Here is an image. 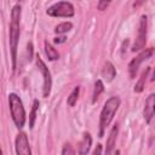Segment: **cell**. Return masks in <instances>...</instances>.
I'll use <instances>...</instances> for the list:
<instances>
[{"mask_svg":"<svg viewBox=\"0 0 155 155\" xmlns=\"http://www.w3.org/2000/svg\"><path fill=\"white\" fill-rule=\"evenodd\" d=\"M21 6L15 5L11 10V19H10V31H8V44L10 52L12 59V70L17 67V47L19 39V22H21Z\"/></svg>","mask_w":155,"mask_h":155,"instance_id":"cell-1","label":"cell"},{"mask_svg":"<svg viewBox=\"0 0 155 155\" xmlns=\"http://www.w3.org/2000/svg\"><path fill=\"white\" fill-rule=\"evenodd\" d=\"M121 104V99L117 96H113L110 97L103 105V109L101 111V116H99V137L102 138L104 136V132L107 130V127L110 125L115 113L117 111L119 107Z\"/></svg>","mask_w":155,"mask_h":155,"instance_id":"cell-2","label":"cell"},{"mask_svg":"<svg viewBox=\"0 0 155 155\" xmlns=\"http://www.w3.org/2000/svg\"><path fill=\"white\" fill-rule=\"evenodd\" d=\"M8 105H10L11 116H12V120H13L16 127L22 128L25 124V110H24L22 99L16 93H10L8 94Z\"/></svg>","mask_w":155,"mask_h":155,"instance_id":"cell-3","label":"cell"},{"mask_svg":"<svg viewBox=\"0 0 155 155\" xmlns=\"http://www.w3.org/2000/svg\"><path fill=\"white\" fill-rule=\"evenodd\" d=\"M46 13L51 17H65V18H70L74 16L75 10L71 2L69 1H59L56 2L53 5H51Z\"/></svg>","mask_w":155,"mask_h":155,"instance_id":"cell-4","label":"cell"},{"mask_svg":"<svg viewBox=\"0 0 155 155\" xmlns=\"http://www.w3.org/2000/svg\"><path fill=\"white\" fill-rule=\"evenodd\" d=\"M147 33H148V18L147 16H142L139 21V28H138V34L134 40V44L132 46V51H140L144 48L147 44Z\"/></svg>","mask_w":155,"mask_h":155,"instance_id":"cell-5","label":"cell"},{"mask_svg":"<svg viewBox=\"0 0 155 155\" xmlns=\"http://www.w3.org/2000/svg\"><path fill=\"white\" fill-rule=\"evenodd\" d=\"M153 53H154V48H153V47L145 48V50H143L138 56H136V57L128 63V74H130V78H131V79L136 78V74H137V71H138V69H139V65H140L144 61L149 59V58L153 56Z\"/></svg>","mask_w":155,"mask_h":155,"instance_id":"cell-6","label":"cell"},{"mask_svg":"<svg viewBox=\"0 0 155 155\" xmlns=\"http://www.w3.org/2000/svg\"><path fill=\"white\" fill-rule=\"evenodd\" d=\"M36 67L39 69V71L41 73L42 78H44V85H42V94L44 97H48L50 92H51V87H52V78H51V73L48 70V68L46 67L45 62L38 56L36 57Z\"/></svg>","mask_w":155,"mask_h":155,"instance_id":"cell-7","label":"cell"},{"mask_svg":"<svg viewBox=\"0 0 155 155\" xmlns=\"http://www.w3.org/2000/svg\"><path fill=\"white\" fill-rule=\"evenodd\" d=\"M15 148H16V153L18 155H30L31 154L28 137L24 132H19L17 134L16 142H15Z\"/></svg>","mask_w":155,"mask_h":155,"instance_id":"cell-8","label":"cell"},{"mask_svg":"<svg viewBox=\"0 0 155 155\" xmlns=\"http://www.w3.org/2000/svg\"><path fill=\"white\" fill-rule=\"evenodd\" d=\"M154 107H155V94L151 93V94H149V97L145 101L144 111H143V115H144L147 124H150L151 119L154 117Z\"/></svg>","mask_w":155,"mask_h":155,"instance_id":"cell-9","label":"cell"},{"mask_svg":"<svg viewBox=\"0 0 155 155\" xmlns=\"http://www.w3.org/2000/svg\"><path fill=\"white\" fill-rule=\"evenodd\" d=\"M117 132H119V125L115 124L111 127V130L109 132V136H108V139H107V144H105V153L107 154H111L113 153V149H114L115 143H116Z\"/></svg>","mask_w":155,"mask_h":155,"instance_id":"cell-10","label":"cell"},{"mask_svg":"<svg viewBox=\"0 0 155 155\" xmlns=\"http://www.w3.org/2000/svg\"><path fill=\"white\" fill-rule=\"evenodd\" d=\"M116 76V69L115 67L113 65L111 62H107L102 69V78L107 81V82H110L114 80V78Z\"/></svg>","mask_w":155,"mask_h":155,"instance_id":"cell-11","label":"cell"},{"mask_svg":"<svg viewBox=\"0 0 155 155\" xmlns=\"http://www.w3.org/2000/svg\"><path fill=\"white\" fill-rule=\"evenodd\" d=\"M91 143H92V138L90 136V133H84L82 136V139L79 144V150L78 153L79 154H87L90 148H91Z\"/></svg>","mask_w":155,"mask_h":155,"instance_id":"cell-12","label":"cell"},{"mask_svg":"<svg viewBox=\"0 0 155 155\" xmlns=\"http://www.w3.org/2000/svg\"><path fill=\"white\" fill-rule=\"evenodd\" d=\"M149 71H150V68L148 67V68L142 73V75H140V78H139L138 82H137L136 86H134V92L139 93V92H142V91L144 90V87H145V80H147V76H148Z\"/></svg>","mask_w":155,"mask_h":155,"instance_id":"cell-13","label":"cell"},{"mask_svg":"<svg viewBox=\"0 0 155 155\" xmlns=\"http://www.w3.org/2000/svg\"><path fill=\"white\" fill-rule=\"evenodd\" d=\"M45 53H46V56H47V58H48L50 61H56V59H58V57H59L58 51H57L51 44H48L47 41L45 42Z\"/></svg>","mask_w":155,"mask_h":155,"instance_id":"cell-14","label":"cell"},{"mask_svg":"<svg viewBox=\"0 0 155 155\" xmlns=\"http://www.w3.org/2000/svg\"><path fill=\"white\" fill-rule=\"evenodd\" d=\"M104 91V85L102 82V80H97L94 82V88H93V98H92V103H96V101L98 99V97L101 96V93Z\"/></svg>","mask_w":155,"mask_h":155,"instance_id":"cell-15","label":"cell"},{"mask_svg":"<svg viewBox=\"0 0 155 155\" xmlns=\"http://www.w3.org/2000/svg\"><path fill=\"white\" fill-rule=\"evenodd\" d=\"M79 93H80V88H79V86L74 87V90L71 91V93L69 94V97H68V99H67V103H68L69 107H74V105L76 104L78 98H79Z\"/></svg>","mask_w":155,"mask_h":155,"instance_id":"cell-16","label":"cell"},{"mask_svg":"<svg viewBox=\"0 0 155 155\" xmlns=\"http://www.w3.org/2000/svg\"><path fill=\"white\" fill-rule=\"evenodd\" d=\"M71 28H73V24H71L70 22H63V23H59V24L54 28V33H56V34H65V33H68Z\"/></svg>","mask_w":155,"mask_h":155,"instance_id":"cell-17","label":"cell"},{"mask_svg":"<svg viewBox=\"0 0 155 155\" xmlns=\"http://www.w3.org/2000/svg\"><path fill=\"white\" fill-rule=\"evenodd\" d=\"M39 109V101L35 99L34 103H33V108H31V111L29 114V127L33 128L34 127V122H35V119H36V111Z\"/></svg>","mask_w":155,"mask_h":155,"instance_id":"cell-18","label":"cell"},{"mask_svg":"<svg viewBox=\"0 0 155 155\" xmlns=\"http://www.w3.org/2000/svg\"><path fill=\"white\" fill-rule=\"evenodd\" d=\"M110 1H111V0H98V5H97L98 10H99V11H104V10L109 6Z\"/></svg>","mask_w":155,"mask_h":155,"instance_id":"cell-19","label":"cell"},{"mask_svg":"<svg viewBox=\"0 0 155 155\" xmlns=\"http://www.w3.org/2000/svg\"><path fill=\"white\" fill-rule=\"evenodd\" d=\"M62 154L63 155H67V154H75V150L71 148V145H69V144H65L64 145V148L62 149Z\"/></svg>","mask_w":155,"mask_h":155,"instance_id":"cell-20","label":"cell"},{"mask_svg":"<svg viewBox=\"0 0 155 155\" xmlns=\"http://www.w3.org/2000/svg\"><path fill=\"white\" fill-rule=\"evenodd\" d=\"M65 41V36H61V38H56L54 39V42L56 44H62V42H64Z\"/></svg>","mask_w":155,"mask_h":155,"instance_id":"cell-21","label":"cell"},{"mask_svg":"<svg viewBox=\"0 0 155 155\" xmlns=\"http://www.w3.org/2000/svg\"><path fill=\"white\" fill-rule=\"evenodd\" d=\"M144 1H145V0H136V2L133 4V7H138V6H140Z\"/></svg>","mask_w":155,"mask_h":155,"instance_id":"cell-22","label":"cell"},{"mask_svg":"<svg viewBox=\"0 0 155 155\" xmlns=\"http://www.w3.org/2000/svg\"><path fill=\"white\" fill-rule=\"evenodd\" d=\"M101 153H102V147L101 145H97V148L94 149L93 154H101Z\"/></svg>","mask_w":155,"mask_h":155,"instance_id":"cell-23","label":"cell"},{"mask_svg":"<svg viewBox=\"0 0 155 155\" xmlns=\"http://www.w3.org/2000/svg\"><path fill=\"white\" fill-rule=\"evenodd\" d=\"M1 153H2V150H1V147H0V154H1Z\"/></svg>","mask_w":155,"mask_h":155,"instance_id":"cell-24","label":"cell"}]
</instances>
